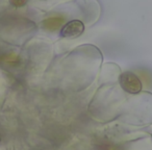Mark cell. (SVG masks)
<instances>
[{"label": "cell", "instance_id": "obj_1", "mask_svg": "<svg viewBox=\"0 0 152 150\" xmlns=\"http://www.w3.org/2000/svg\"><path fill=\"white\" fill-rule=\"evenodd\" d=\"M120 85L124 91L129 94H137L142 90V83L132 72H124L120 76Z\"/></svg>", "mask_w": 152, "mask_h": 150}, {"label": "cell", "instance_id": "obj_2", "mask_svg": "<svg viewBox=\"0 0 152 150\" xmlns=\"http://www.w3.org/2000/svg\"><path fill=\"white\" fill-rule=\"evenodd\" d=\"M83 31H85V25L83 22L79 20H72L63 26L61 29V36L63 38L73 39L81 36Z\"/></svg>", "mask_w": 152, "mask_h": 150}, {"label": "cell", "instance_id": "obj_3", "mask_svg": "<svg viewBox=\"0 0 152 150\" xmlns=\"http://www.w3.org/2000/svg\"><path fill=\"white\" fill-rule=\"evenodd\" d=\"M64 23H65V19L63 17H50L42 22V26L44 29L48 31H55L59 29V27Z\"/></svg>", "mask_w": 152, "mask_h": 150}, {"label": "cell", "instance_id": "obj_4", "mask_svg": "<svg viewBox=\"0 0 152 150\" xmlns=\"http://www.w3.org/2000/svg\"><path fill=\"white\" fill-rule=\"evenodd\" d=\"M27 1L28 0H10V3L15 7H22L27 3Z\"/></svg>", "mask_w": 152, "mask_h": 150}]
</instances>
